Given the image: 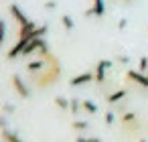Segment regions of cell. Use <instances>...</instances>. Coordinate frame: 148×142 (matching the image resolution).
Returning a JSON list of instances; mask_svg holds the SVG:
<instances>
[{"label": "cell", "mask_w": 148, "mask_h": 142, "mask_svg": "<svg viewBox=\"0 0 148 142\" xmlns=\"http://www.w3.org/2000/svg\"><path fill=\"white\" fill-rule=\"evenodd\" d=\"M45 61H47V67H45L41 73L35 75L37 87H51V85H55V81L61 77V65H59L57 57H55V55H47Z\"/></svg>", "instance_id": "obj_1"}, {"label": "cell", "mask_w": 148, "mask_h": 142, "mask_svg": "<svg viewBox=\"0 0 148 142\" xmlns=\"http://www.w3.org/2000/svg\"><path fill=\"white\" fill-rule=\"evenodd\" d=\"M112 65H114V63H112V61H108V59L97 61V65H95V69H93L95 83H103V81H106V73H108V69H110Z\"/></svg>", "instance_id": "obj_2"}, {"label": "cell", "mask_w": 148, "mask_h": 142, "mask_svg": "<svg viewBox=\"0 0 148 142\" xmlns=\"http://www.w3.org/2000/svg\"><path fill=\"white\" fill-rule=\"evenodd\" d=\"M10 81H12L14 91H16V93H18L23 99H27V97L31 95V89H29V87H27V83L21 79V75H12V79H10Z\"/></svg>", "instance_id": "obj_3"}, {"label": "cell", "mask_w": 148, "mask_h": 142, "mask_svg": "<svg viewBox=\"0 0 148 142\" xmlns=\"http://www.w3.org/2000/svg\"><path fill=\"white\" fill-rule=\"evenodd\" d=\"M126 77H128L130 81L138 83L140 87H146V89H148V75H146V73H140L138 69H128Z\"/></svg>", "instance_id": "obj_4"}, {"label": "cell", "mask_w": 148, "mask_h": 142, "mask_svg": "<svg viewBox=\"0 0 148 142\" xmlns=\"http://www.w3.org/2000/svg\"><path fill=\"white\" fill-rule=\"evenodd\" d=\"M8 10H10L12 19L18 23V27H25V25H29V23H31V19L21 10V6H18V4H10V6H8Z\"/></svg>", "instance_id": "obj_5"}, {"label": "cell", "mask_w": 148, "mask_h": 142, "mask_svg": "<svg viewBox=\"0 0 148 142\" xmlns=\"http://www.w3.org/2000/svg\"><path fill=\"white\" fill-rule=\"evenodd\" d=\"M91 81H95V75H93V71H83V73H79V75H75L69 83L73 85V87H79V85H87V83H91Z\"/></svg>", "instance_id": "obj_6"}, {"label": "cell", "mask_w": 148, "mask_h": 142, "mask_svg": "<svg viewBox=\"0 0 148 142\" xmlns=\"http://www.w3.org/2000/svg\"><path fill=\"white\" fill-rule=\"evenodd\" d=\"M45 43H47L45 39H33V41L25 47V51H23V55H21V57H31L33 53H39V49H41Z\"/></svg>", "instance_id": "obj_7"}, {"label": "cell", "mask_w": 148, "mask_h": 142, "mask_svg": "<svg viewBox=\"0 0 148 142\" xmlns=\"http://www.w3.org/2000/svg\"><path fill=\"white\" fill-rule=\"evenodd\" d=\"M45 67H47V61H45V59H37V61L27 63V71H29L31 75H33V73H35V75H37V73H41Z\"/></svg>", "instance_id": "obj_8"}, {"label": "cell", "mask_w": 148, "mask_h": 142, "mask_svg": "<svg viewBox=\"0 0 148 142\" xmlns=\"http://www.w3.org/2000/svg\"><path fill=\"white\" fill-rule=\"evenodd\" d=\"M126 95H128V89H126V87H120V89H116V91H112V93H110V95L106 97V102H108V104L112 106V104H118L120 99H124Z\"/></svg>", "instance_id": "obj_9"}, {"label": "cell", "mask_w": 148, "mask_h": 142, "mask_svg": "<svg viewBox=\"0 0 148 142\" xmlns=\"http://www.w3.org/2000/svg\"><path fill=\"white\" fill-rule=\"evenodd\" d=\"M91 12L93 16H103L106 14V0H93V4H91Z\"/></svg>", "instance_id": "obj_10"}, {"label": "cell", "mask_w": 148, "mask_h": 142, "mask_svg": "<svg viewBox=\"0 0 148 142\" xmlns=\"http://www.w3.org/2000/svg\"><path fill=\"white\" fill-rule=\"evenodd\" d=\"M2 140H4V142H25L18 134H14V132L8 130V128H2Z\"/></svg>", "instance_id": "obj_11"}, {"label": "cell", "mask_w": 148, "mask_h": 142, "mask_svg": "<svg viewBox=\"0 0 148 142\" xmlns=\"http://www.w3.org/2000/svg\"><path fill=\"white\" fill-rule=\"evenodd\" d=\"M83 110V106H81V99L79 97H71V108H69V112L73 114V116H79V112Z\"/></svg>", "instance_id": "obj_12"}, {"label": "cell", "mask_w": 148, "mask_h": 142, "mask_svg": "<svg viewBox=\"0 0 148 142\" xmlns=\"http://www.w3.org/2000/svg\"><path fill=\"white\" fill-rule=\"evenodd\" d=\"M61 25L65 27V31H73V29H75V21H73L69 14H63V16H61Z\"/></svg>", "instance_id": "obj_13"}, {"label": "cell", "mask_w": 148, "mask_h": 142, "mask_svg": "<svg viewBox=\"0 0 148 142\" xmlns=\"http://www.w3.org/2000/svg\"><path fill=\"white\" fill-rule=\"evenodd\" d=\"M81 106L87 114H97V106L91 102V99H81Z\"/></svg>", "instance_id": "obj_14"}, {"label": "cell", "mask_w": 148, "mask_h": 142, "mask_svg": "<svg viewBox=\"0 0 148 142\" xmlns=\"http://www.w3.org/2000/svg\"><path fill=\"white\" fill-rule=\"evenodd\" d=\"M55 104H57L61 110H69V108H71V99H67V97H63V95H57V97H55Z\"/></svg>", "instance_id": "obj_15"}, {"label": "cell", "mask_w": 148, "mask_h": 142, "mask_svg": "<svg viewBox=\"0 0 148 142\" xmlns=\"http://www.w3.org/2000/svg\"><path fill=\"white\" fill-rule=\"evenodd\" d=\"M120 120H122V124H136V112H126Z\"/></svg>", "instance_id": "obj_16"}, {"label": "cell", "mask_w": 148, "mask_h": 142, "mask_svg": "<svg viewBox=\"0 0 148 142\" xmlns=\"http://www.w3.org/2000/svg\"><path fill=\"white\" fill-rule=\"evenodd\" d=\"M71 128H73V130H77V132H79V130L83 132V130H87V128H89V124H87L85 120H73Z\"/></svg>", "instance_id": "obj_17"}, {"label": "cell", "mask_w": 148, "mask_h": 142, "mask_svg": "<svg viewBox=\"0 0 148 142\" xmlns=\"http://www.w3.org/2000/svg\"><path fill=\"white\" fill-rule=\"evenodd\" d=\"M138 71L148 75V57H140V61H138Z\"/></svg>", "instance_id": "obj_18"}, {"label": "cell", "mask_w": 148, "mask_h": 142, "mask_svg": "<svg viewBox=\"0 0 148 142\" xmlns=\"http://www.w3.org/2000/svg\"><path fill=\"white\" fill-rule=\"evenodd\" d=\"M75 142H101V138H91V136H77Z\"/></svg>", "instance_id": "obj_19"}, {"label": "cell", "mask_w": 148, "mask_h": 142, "mask_svg": "<svg viewBox=\"0 0 148 142\" xmlns=\"http://www.w3.org/2000/svg\"><path fill=\"white\" fill-rule=\"evenodd\" d=\"M114 122H116V114H114L112 110H110V112H106V124H108V126H112Z\"/></svg>", "instance_id": "obj_20"}, {"label": "cell", "mask_w": 148, "mask_h": 142, "mask_svg": "<svg viewBox=\"0 0 148 142\" xmlns=\"http://www.w3.org/2000/svg\"><path fill=\"white\" fill-rule=\"evenodd\" d=\"M57 8V2L55 0H49V2H45V10H55Z\"/></svg>", "instance_id": "obj_21"}, {"label": "cell", "mask_w": 148, "mask_h": 142, "mask_svg": "<svg viewBox=\"0 0 148 142\" xmlns=\"http://www.w3.org/2000/svg\"><path fill=\"white\" fill-rule=\"evenodd\" d=\"M126 27H128V19H120V23H118V29H120V31H124Z\"/></svg>", "instance_id": "obj_22"}, {"label": "cell", "mask_w": 148, "mask_h": 142, "mask_svg": "<svg viewBox=\"0 0 148 142\" xmlns=\"http://www.w3.org/2000/svg\"><path fill=\"white\" fill-rule=\"evenodd\" d=\"M118 61H120L122 65H128V63H130V59H128L126 55H120V57H118Z\"/></svg>", "instance_id": "obj_23"}, {"label": "cell", "mask_w": 148, "mask_h": 142, "mask_svg": "<svg viewBox=\"0 0 148 142\" xmlns=\"http://www.w3.org/2000/svg\"><path fill=\"white\" fill-rule=\"evenodd\" d=\"M4 112H6V114H12V112H14V106H12V104H4Z\"/></svg>", "instance_id": "obj_24"}, {"label": "cell", "mask_w": 148, "mask_h": 142, "mask_svg": "<svg viewBox=\"0 0 148 142\" xmlns=\"http://www.w3.org/2000/svg\"><path fill=\"white\" fill-rule=\"evenodd\" d=\"M138 142H146V138H140V140H138Z\"/></svg>", "instance_id": "obj_25"}, {"label": "cell", "mask_w": 148, "mask_h": 142, "mask_svg": "<svg viewBox=\"0 0 148 142\" xmlns=\"http://www.w3.org/2000/svg\"><path fill=\"white\" fill-rule=\"evenodd\" d=\"M122 2H130V0H122Z\"/></svg>", "instance_id": "obj_26"}]
</instances>
